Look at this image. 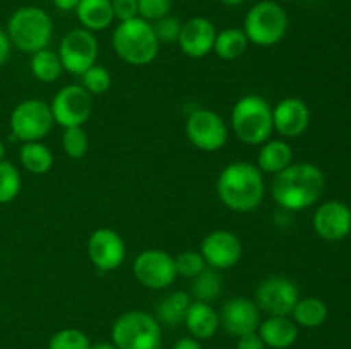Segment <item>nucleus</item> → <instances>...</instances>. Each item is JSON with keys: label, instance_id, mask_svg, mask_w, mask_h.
<instances>
[{"label": "nucleus", "instance_id": "nucleus-1", "mask_svg": "<svg viewBox=\"0 0 351 349\" xmlns=\"http://www.w3.org/2000/svg\"><path fill=\"white\" fill-rule=\"evenodd\" d=\"M326 177L312 163H291L271 180V197L283 211H305L322 197Z\"/></svg>", "mask_w": 351, "mask_h": 349}, {"label": "nucleus", "instance_id": "nucleus-2", "mask_svg": "<svg viewBox=\"0 0 351 349\" xmlns=\"http://www.w3.org/2000/svg\"><path fill=\"white\" fill-rule=\"evenodd\" d=\"M216 194L230 211H254L263 204L266 194L264 173L249 161L230 163L223 168L216 180Z\"/></svg>", "mask_w": 351, "mask_h": 349}, {"label": "nucleus", "instance_id": "nucleus-3", "mask_svg": "<svg viewBox=\"0 0 351 349\" xmlns=\"http://www.w3.org/2000/svg\"><path fill=\"white\" fill-rule=\"evenodd\" d=\"M113 51L120 60L129 65L143 67L154 62L160 51V41L154 34L153 24L143 17L122 21L112 36Z\"/></svg>", "mask_w": 351, "mask_h": 349}, {"label": "nucleus", "instance_id": "nucleus-4", "mask_svg": "<svg viewBox=\"0 0 351 349\" xmlns=\"http://www.w3.org/2000/svg\"><path fill=\"white\" fill-rule=\"evenodd\" d=\"M5 33L10 44L23 53H36L48 48L53 34V23L47 10L36 5H24L14 10L7 21Z\"/></svg>", "mask_w": 351, "mask_h": 349}, {"label": "nucleus", "instance_id": "nucleus-5", "mask_svg": "<svg viewBox=\"0 0 351 349\" xmlns=\"http://www.w3.org/2000/svg\"><path fill=\"white\" fill-rule=\"evenodd\" d=\"M230 123L240 142L261 146L273 133V108L263 96L247 94L233 106Z\"/></svg>", "mask_w": 351, "mask_h": 349}, {"label": "nucleus", "instance_id": "nucleus-6", "mask_svg": "<svg viewBox=\"0 0 351 349\" xmlns=\"http://www.w3.org/2000/svg\"><path fill=\"white\" fill-rule=\"evenodd\" d=\"M288 14L276 0H261L254 3L243 19V33L249 43L257 47H274L287 36Z\"/></svg>", "mask_w": 351, "mask_h": 349}, {"label": "nucleus", "instance_id": "nucleus-7", "mask_svg": "<svg viewBox=\"0 0 351 349\" xmlns=\"http://www.w3.org/2000/svg\"><path fill=\"white\" fill-rule=\"evenodd\" d=\"M161 339L158 318L143 310L125 311L112 325V342L119 349H160Z\"/></svg>", "mask_w": 351, "mask_h": 349}, {"label": "nucleus", "instance_id": "nucleus-8", "mask_svg": "<svg viewBox=\"0 0 351 349\" xmlns=\"http://www.w3.org/2000/svg\"><path fill=\"white\" fill-rule=\"evenodd\" d=\"M50 105L41 99H24L10 113L9 127L21 142H38L50 133L53 127Z\"/></svg>", "mask_w": 351, "mask_h": 349}, {"label": "nucleus", "instance_id": "nucleus-9", "mask_svg": "<svg viewBox=\"0 0 351 349\" xmlns=\"http://www.w3.org/2000/svg\"><path fill=\"white\" fill-rule=\"evenodd\" d=\"M57 53L65 72L72 75H82L88 68L96 65L99 43L95 33L84 27H75L62 38Z\"/></svg>", "mask_w": 351, "mask_h": 349}, {"label": "nucleus", "instance_id": "nucleus-10", "mask_svg": "<svg viewBox=\"0 0 351 349\" xmlns=\"http://www.w3.org/2000/svg\"><path fill=\"white\" fill-rule=\"evenodd\" d=\"M185 133L189 142L204 153H216L228 140V125L221 115L206 108H197L187 116Z\"/></svg>", "mask_w": 351, "mask_h": 349}, {"label": "nucleus", "instance_id": "nucleus-11", "mask_svg": "<svg viewBox=\"0 0 351 349\" xmlns=\"http://www.w3.org/2000/svg\"><path fill=\"white\" fill-rule=\"evenodd\" d=\"M53 122L64 129L82 127L93 115V96L79 84H69L58 89L51 99Z\"/></svg>", "mask_w": 351, "mask_h": 349}, {"label": "nucleus", "instance_id": "nucleus-12", "mask_svg": "<svg viewBox=\"0 0 351 349\" xmlns=\"http://www.w3.org/2000/svg\"><path fill=\"white\" fill-rule=\"evenodd\" d=\"M132 270L137 283L147 289H167L177 279L173 255L165 250H143L134 260Z\"/></svg>", "mask_w": 351, "mask_h": 349}, {"label": "nucleus", "instance_id": "nucleus-13", "mask_svg": "<svg viewBox=\"0 0 351 349\" xmlns=\"http://www.w3.org/2000/svg\"><path fill=\"white\" fill-rule=\"evenodd\" d=\"M300 300L297 284L285 276H271L261 281L256 289V305L267 315L290 317Z\"/></svg>", "mask_w": 351, "mask_h": 349}, {"label": "nucleus", "instance_id": "nucleus-14", "mask_svg": "<svg viewBox=\"0 0 351 349\" xmlns=\"http://www.w3.org/2000/svg\"><path fill=\"white\" fill-rule=\"evenodd\" d=\"M201 255L206 266L216 270H226L240 262L243 253L242 242L228 229H215L201 243Z\"/></svg>", "mask_w": 351, "mask_h": 349}, {"label": "nucleus", "instance_id": "nucleus-15", "mask_svg": "<svg viewBox=\"0 0 351 349\" xmlns=\"http://www.w3.org/2000/svg\"><path fill=\"white\" fill-rule=\"evenodd\" d=\"M86 250L93 266L103 272L119 269L127 253L123 238L112 228H99L93 231Z\"/></svg>", "mask_w": 351, "mask_h": 349}, {"label": "nucleus", "instance_id": "nucleus-16", "mask_svg": "<svg viewBox=\"0 0 351 349\" xmlns=\"http://www.w3.org/2000/svg\"><path fill=\"white\" fill-rule=\"evenodd\" d=\"M218 315L219 327L235 337L256 332L261 324V310L256 301L250 298H230L228 301H225Z\"/></svg>", "mask_w": 351, "mask_h": 349}, {"label": "nucleus", "instance_id": "nucleus-17", "mask_svg": "<svg viewBox=\"0 0 351 349\" xmlns=\"http://www.w3.org/2000/svg\"><path fill=\"white\" fill-rule=\"evenodd\" d=\"M314 231L326 242H338L351 233V209L341 201L322 202L312 218Z\"/></svg>", "mask_w": 351, "mask_h": 349}, {"label": "nucleus", "instance_id": "nucleus-18", "mask_svg": "<svg viewBox=\"0 0 351 349\" xmlns=\"http://www.w3.org/2000/svg\"><path fill=\"white\" fill-rule=\"evenodd\" d=\"M216 26L211 19L202 16H195L182 23L180 36H178V47L182 53L189 58L208 57L213 51L216 40Z\"/></svg>", "mask_w": 351, "mask_h": 349}, {"label": "nucleus", "instance_id": "nucleus-19", "mask_svg": "<svg viewBox=\"0 0 351 349\" xmlns=\"http://www.w3.org/2000/svg\"><path fill=\"white\" fill-rule=\"evenodd\" d=\"M311 125V109L298 98H285L273 108V130L285 139H295Z\"/></svg>", "mask_w": 351, "mask_h": 349}, {"label": "nucleus", "instance_id": "nucleus-20", "mask_svg": "<svg viewBox=\"0 0 351 349\" xmlns=\"http://www.w3.org/2000/svg\"><path fill=\"white\" fill-rule=\"evenodd\" d=\"M257 334L261 335L266 348L288 349L297 342L298 325L290 317L269 315V318L259 324Z\"/></svg>", "mask_w": 351, "mask_h": 349}, {"label": "nucleus", "instance_id": "nucleus-21", "mask_svg": "<svg viewBox=\"0 0 351 349\" xmlns=\"http://www.w3.org/2000/svg\"><path fill=\"white\" fill-rule=\"evenodd\" d=\"M184 324L189 328L192 337L199 339V341H208V339H211L218 332L219 315L211 307V303L192 301L187 310V315H185Z\"/></svg>", "mask_w": 351, "mask_h": 349}, {"label": "nucleus", "instance_id": "nucleus-22", "mask_svg": "<svg viewBox=\"0 0 351 349\" xmlns=\"http://www.w3.org/2000/svg\"><path fill=\"white\" fill-rule=\"evenodd\" d=\"M74 12L81 23V27L91 33L105 31L115 21L112 0H79Z\"/></svg>", "mask_w": 351, "mask_h": 349}, {"label": "nucleus", "instance_id": "nucleus-23", "mask_svg": "<svg viewBox=\"0 0 351 349\" xmlns=\"http://www.w3.org/2000/svg\"><path fill=\"white\" fill-rule=\"evenodd\" d=\"M293 163V151L291 146L283 139H269L261 144L257 154V164L263 173L276 174Z\"/></svg>", "mask_w": 351, "mask_h": 349}, {"label": "nucleus", "instance_id": "nucleus-24", "mask_svg": "<svg viewBox=\"0 0 351 349\" xmlns=\"http://www.w3.org/2000/svg\"><path fill=\"white\" fill-rule=\"evenodd\" d=\"M191 303L192 301L189 293H185V291H171L156 305L158 322L168 325V327H177V325L184 324Z\"/></svg>", "mask_w": 351, "mask_h": 349}, {"label": "nucleus", "instance_id": "nucleus-25", "mask_svg": "<svg viewBox=\"0 0 351 349\" xmlns=\"http://www.w3.org/2000/svg\"><path fill=\"white\" fill-rule=\"evenodd\" d=\"M19 161L26 171L33 174H45L53 166V154L41 140L23 142L19 147Z\"/></svg>", "mask_w": 351, "mask_h": 349}, {"label": "nucleus", "instance_id": "nucleus-26", "mask_svg": "<svg viewBox=\"0 0 351 349\" xmlns=\"http://www.w3.org/2000/svg\"><path fill=\"white\" fill-rule=\"evenodd\" d=\"M247 48H249V40H247L243 29L226 27V29L218 31V34H216L213 51L221 60H237V58L245 53Z\"/></svg>", "mask_w": 351, "mask_h": 349}, {"label": "nucleus", "instance_id": "nucleus-27", "mask_svg": "<svg viewBox=\"0 0 351 349\" xmlns=\"http://www.w3.org/2000/svg\"><path fill=\"white\" fill-rule=\"evenodd\" d=\"M326 318H328V307L324 301L315 296L300 298L291 311V320L298 327L315 328L324 324Z\"/></svg>", "mask_w": 351, "mask_h": 349}, {"label": "nucleus", "instance_id": "nucleus-28", "mask_svg": "<svg viewBox=\"0 0 351 349\" xmlns=\"http://www.w3.org/2000/svg\"><path fill=\"white\" fill-rule=\"evenodd\" d=\"M29 68L33 77L43 84H51V82L58 81L62 72H64L60 57H58L57 51L50 50V48H43V50L31 55Z\"/></svg>", "mask_w": 351, "mask_h": 349}, {"label": "nucleus", "instance_id": "nucleus-29", "mask_svg": "<svg viewBox=\"0 0 351 349\" xmlns=\"http://www.w3.org/2000/svg\"><path fill=\"white\" fill-rule=\"evenodd\" d=\"M191 291L195 301H204V303L215 301L223 291V277L219 270L213 269V267H206L202 272H199L192 279Z\"/></svg>", "mask_w": 351, "mask_h": 349}, {"label": "nucleus", "instance_id": "nucleus-30", "mask_svg": "<svg viewBox=\"0 0 351 349\" xmlns=\"http://www.w3.org/2000/svg\"><path fill=\"white\" fill-rule=\"evenodd\" d=\"M21 192L19 170L10 161H0V204H9Z\"/></svg>", "mask_w": 351, "mask_h": 349}, {"label": "nucleus", "instance_id": "nucleus-31", "mask_svg": "<svg viewBox=\"0 0 351 349\" xmlns=\"http://www.w3.org/2000/svg\"><path fill=\"white\" fill-rule=\"evenodd\" d=\"M62 149L72 159H81L89 149V137L82 127H69L62 133Z\"/></svg>", "mask_w": 351, "mask_h": 349}, {"label": "nucleus", "instance_id": "nucleus-32", "mask_svg": "<svg viewBox=\"0 0 351 349\" xmlns=\"http://www.w3.org/2000/svg\"><path fill=\"white\" fill-rule=\"evenodd\" d=\"M91 341L79 328H62L48 341V349H89Z\"/></svg>", "mask_w": 351, "mask_h": 349}, {"label": "nucleus", "instance_id": "nucleus-33", "mask_svg": "<svg viewBox=\"0 0 351 349\" xmlns=\"http://www.w3.org/2000/svg\"><path fill=\"white\" fill-rule=\"evenodd\" d=\"M81 77V86L91 96L105 94L110 89V86H112V74H110L105 67H101V65H93V67L88 68Z\"/></svg>", "mask_w": 351, "mask_h": 349}, {"label": "nucleus", "instance_id": "nucleus-34", "mask_svg": "<svg viewBox=\"0 0 351 349\" xmlns=\"http://www.w3.org/2000/svg\"><path fill=\"white\" fill-rule=\"evenodd\" d=\"M173 259L177 276L185 277V279H194L199 272H202L208 267L201 252H195V250H185V252H180L177 257H173Z\"/></svg>", "mask_w": 351, "mask_h": 349}, {"label": "nucleus", "instance_id": "nucleus-35", "mask_svg": "<svg viewBox=\"0 0 351 349\" xmlns=\"http://www.w3.org/2000/svg\"><path fill=\"white\" fill-rule=\"evenodd\" d=\"M153 24V29H154V34H156L158 41L165 44H170V43H175V41H178V36H180V29H182V21L178 19V17H173V16H165L161 17V19L154 21Z\"/></svg>", "mask_w": 351, "mask_h": 349}, {"label": "nucleus", "instance_id": "nucleus-36", "mask_svg": "<svg viewBox=\"0 0 351 349\" xmlns=\"http://www.w3.org/2000/svg\"><path fill=\"white\" fill-rule=\"evenodd\" d=\"M171 3L173 0H137L139 17H143L147 23H154L170 14Z\"/></svg>", "mask_w": 351, "mask_h": 349}, {"label": "nucleus", "instance_id": "nucleus-37", "mask_svg": "<svg viewBox=\"0 0 351 349\" xmlns=\"http://www.w3.org/2000/svg\"><path fill=\"white\" fill-rule=\"evenodd\" d=\"M113 16L119 23L122 21L134 19L139 17V7H137V0H112Z\"/></svg>", "mask_w": 351, "mask_h": 349}, {"label": "nucleus", "instance_id": "nucleus-38", "mask_svg": "<svg viewBox=\"0 0 351 349\" xmlns=\"http://www.w3.org/2000/svg\"><path fill=\"white\" fill-rule=\"evenodd\" d=\"M237 349H266V344L261 339V335L256 332H250V334L240 335L237 337Z\"/></svg>", "mask_w": 351, "mask_h": 349}, {"label": "nucleus", "instance_id": "nucleus-39", "mask_svg": "<svg viewBox=\"0 0 351 349\" xmlns=\"http://www.w3.org/2000/svg\"><path fill=\"white\" fill-rule=\"evenodd\" d=\"M10 48H12V44H10L9 36H7L5 29H2V27H0V67H2V65H5V62L9 60Z\"/></svg>", "mask_w": 351, "mask_h": 349}, {"label": "nucleus", "instance_id": "nucleus-40", "mask_svg": "<svg viewBox=\"0 0 351 349\" xmlns=\"http://www.w3.org/2000/svg\"><path fill=\"white\" fill-rule=\"evenodd\" d=\"M173 349H204L201 341L195 337H182L173 344Z\"/></svg>", "mask_w": 351, "mask_h": 349}, {"label": "nucleus", "instance_id": "nucleus-41", "mask_svg": "<svg viewBox=\"0 0 351 349\" xmlns=\"http://www.w3.org/2000/svg\"><path fill=\"white\" fill-rule=\"evenodd\" d=\"M51 3L62 12H71V10H75L79 0H51Z\"/></svg>", "mask_w": 351, "mask_h": 349}, {"label": "nucleus", "instance_id": "nucleus-42", "mask_svg": "<svg viewBox=\"0 0 351 349\" xmlns=\"http://www.w3.org/2000/svg\"><path fill=\"white\" fill-rule=\"evenodd\" d=\"M89 349H119V348H117L113 342L101 341V342H95V344H91V348H89Z\"/></svg>", "mask_w": 351, "mask_h": 349}, {"label": "nucleus", "instance_id": "nucleus-43", "mask_svg": "<svg viewBox=\"0 0 351 349\" xmlns=\"http://www.w3.org/2000/svg\"><path fill=\"white\" fill-rule=\"evenodd\" d=\"M219 3H223V5H228V7H239L242 5L245 0H218Z\"/></svg>", "mask_w": 351, "mask_h": 349}, {"label": "nucleus", "instance_id": "nucleus-44", "mask_svg": "<svg viewBox=\"0 0 351 349\" xmlns=\"http://www.w3.org/2000/svg\"><path fill=\"white\" fill-rule=\"evenodd\" d=\"M5 159V146H3V142L0 140V161Z\"/></svg>", "mask_w": 351, "mask_h": 349}, {"label": "nucleus", "instance_id": "nucleus-45", "mask_svg": "<svg viewBox=\"0 0 351 349\" xmlns=\"http://www.w3.org/2000/svg\"><path fill=\"white\" fill-rule=\"evenodd\" d=\"M276 2H293V0H276Z\"/></svg>", "mask_w": 351, "mask_h": 349}]
</instances>
